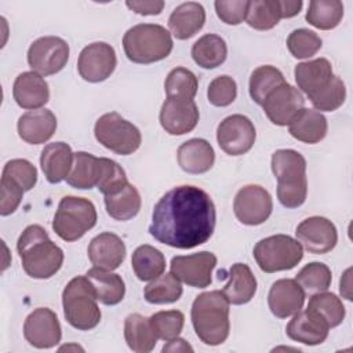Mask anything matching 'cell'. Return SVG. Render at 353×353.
<instances>
[{"label": "cell", "mask_w": 353, "mask_h": 353, "mask_svg": "<svg viewBox=\"0 0 353 353\" xmlns=\"http://www.w3.org/2000/svg\"><path fill=\"white\" fill-rule=\"evenodd\" d=\"M131 265L135 276L141 281H150L164 273L165 258L160 250L143 244L137 247L132 252Z\"/></svg>", "instance_id": "35"}, {"label": "cell", "mask_w": 353, "mask_h": 353, "mask_svg": "<svg viewBox=\"0 0 353 353\" xmlns=\"http://www.w3.org/2000/svg\"><path fill=\"white\" fill-rule=\"evenodd\" d=\"M18 135L30 145L47 142L57 130V117L48 109H36L23 113L18 119Z\"/></svg>", "instance_id": "23"}, {"label": "cell", "mask_w": 353, "mask_h": 353, "mask_svg": "<svg viewBox=\"0 0 353 353\" xmlns=\"http://www.w3.org/2000/svg\"><path fill=\"white\" fill-rule=\"evenodd\" d=\"M125 244L124 241L112 232H103L95 236L87 248L88 259L94 266L114 270L125 259Z\"/></svg>", "instance_id": "21"}, {"label": "cell", "mask_w": 353, "mask_h": 353, "mask_svg": "<svg viewBox=\"0 0 353 353\" xmlns=\"http://www.w3.org/2000/svg\"><path fill=\"white\" fill-rule=\"evenodd\" d=\"M226 57V41L221 36L214 33L201 36L192 47L193 61L204 69H214L221 66L225 62Z\"/></svg>", "instance_id": "34"}, {"label": "cell", "mask_w": 353, "mask_h": 353, "mask_svg": "<svg viewBox=\"0 0 353 353\" xmlns=\"http://www.w3.org/2000/svg\"><path fill=\"white\" fill-rule=\"evenodd\" d=\"M215 222L216 211L210 194L197 186L181 185L156 203L149 233L159 243L189 250L210 240Z\"/></svg>", "instance_id": "1"}, {"label": "cell", "mask_w": 353, "mask_h": 353, "mask_svg": "<svg viewBox=\"0 0 353 353\" xmlns=\"http://www.w3.org/2000/svg\"><path fill=\"white\" fill-rule=\"evenodd\" d=\"M69 59V44L58 36L34 40L28 50V63L33 72L51 76L61 72Z\"/></svg>", "instance_id": "10"}, {"label": "cell", "mask_w": 353, "mask_h": 353, "mask_svg": "<svg viewBox=\"0 0 353 353\" xmlns=\"http://www.w3.org/2000/svg\"><path fill=\"white\" fill-rule=\"evenodd\" d=\"M102 172V159L87 152H76L66 182L76 189H91L98 185Z\"/></svg>", "instance_id": "31"}, {"label": "cell", "mask_w": 353, "mask_h": 353, "mask_svg": "<svg viewBox=\"0 0 353 353\" xmlns=\"http://www.w3.org/2000/svg\"><path fill=\"white\" fill-rule=\"evenodd\" d=\"M125 6L139 14V15H159L164 8V1L161 0H128Z\"/></svg>", "instance_id": "51"}, {"label": "cell", "mask_w": 353, "mask_h": 353, "mask_svg": "<svg viewBox=\"0 0 353 353\" xmlns=\"http://www.w3.org/2000/svg\"><path fill=\"white\" fill-rule=\"evenodd\" d=\"M207 97L210 103L214 106H229L237 97V84L234 79L228 74L215 77L208 85Z\"/></svg>", "instance_id": "48"}, {"label": "cell", "mask_w": 353, "mask_h": 353, "mask_svg": "<svg viewBox=\"0 0 353 353\" xmlns=\"http://www.w3.org/2000/svg\"><path fill=\"white\" fill-rule=\"evenodd\" d=\"M252 254L262 272L276 273L295 268L303 258V248L288 234H273L259 240Z\"/></svg>", "instance_id": "8"}, {"label": "cell", "mask_w": 353, "mask_h": 353, "mask_svg": "<svg viewBox=\"0 0 353 353\" xmlns=\"http://www.w3.org/2000/svg\"><path fill=\"white\" fill-rule=\"evenodd\" d=\"M250 1L248 0H218L214 3L218 18L226 25H239L241 23L248 11Z\"/></svg>", "instance_id": "49"}, {"label": "cell", "mask_w": 353, "mask_h": 353, "mask_svg": "<svg viewBox=\"0 0 353 353\" xmlns=\"http://www.w3.org/2000/svg\"><path fill=\"white\" fill-rule=\"evenodd\" d=\"M205 22V10L200 3L188 1L179 4L168 18V28L178 40L193 37Z\"/></svg>", "instance_id": "27"}, {"label": "cell", "mask_w": 353, "mask_h": 353, "mask_svg": "<svg viewBox=\"0 0 353 353\" xmlns=\"http://www.w3.org/2000/svg\"><path fill=\"white\" fill-rule=\"evenodd\" d=\"M298 88L310 98L323 90L334 76L332 65L327 58H317L307 62H301L294 70Z\"/></svg>", "instance_id": "25"}, {"label": "cell", "mask_w": 353, "mask_h": 353, "mask_svg": "<svg viewBox=\"0 0 353 353\" xmlns=\"http://www.w3.org/2000/svg\"><path fill=\"white\" fill-rule=\"evenodd\" d=\"M142 205L138 189L130 182L116 193L105 196L106 212L116 221H128L137 216Z\"/></svg>", "instance_id": "33"}, {"label": "cell", "mask_w": 353, "mask_h": 353, "mask_svg": "<svg viewBox=\"0 0 353 353\" xmlns=\"http://www.w3.org/2000/svg\"><path fill=\"white\" fill-rule=\"evenodd\" d=\"M272 210V196L259 185H245L234 196L233 211L244 225L255 226L263 223L270 216Z\"/></svg>", "instance_id": "12"}, {"label": "cell", "mask_w": 353, "mask_h": 353, "mask_svg": "<svg viewBox=\"0 0 353 353\" xmlns=\"http://www.w3.org/2000/svg\"><path fill=\"white\" fill-rule=\"evenodd\" d=\"M256 131L252 121L243 114L225 117L216 128L219 148L230 156L245 154L255 142Z\"/></svg>", "instance_id": "11"}, {"label": "cell", "mask_w": 353, "mask_h": 353, "mask_svg": "<svg viewBox=\"0 0 353 353\" xmlns=\"http://www.w3.org/2000/svg\"><path fill=\"white\" fill-rule=\"evenodd\" d=\"M268 119L276 125H290V123L305 108V98L301 91L287 81L272 91L262 103Z\"/></svg>", "instance_id": "15"}, {"label": "cell", "mask_w": 353, "mask_h": 353, "mask_svg": "<svg viewBox=\"0 0 353 353\" xmlns=\"http://www.w3.org/2000/svg\"><path fill=\"white\" fill-rule=\"evenodd\" d=\"M256 292V279L245 263H234L229 269V281L222 288V294L232 305L248 303Z\"/></svg>", "instance_id": "28"}, {"label": "cell", "mask_w": 353, "mask_h": 353, "mask_svg": "<svg viewBox=\"0 0 353 353\" xmlns=\"http://www.w3.org/2000/svg\"><path fill=\"white\" fill-rule=\"evenodd\" d=\"M272 171L277 179V199L281 205H302L307 196L305 157L294 149H279L272 154Z\"/></svg>", "instance_id": "4"}, {"label": "cell", "mask_w": 353, "mask_h": 353, "mask_svg": "<svg viewBox=\"0 0 353 353\" xmlns=\"http://www.w3.org/2000/svg\"><path fill=\"white\" fill-rule=\"evenodd\" d=\"M343 18V4L339 0H312L306 11V21L321 30L336 28Z\"/></svg>", "instance_id": "36"}, {"label": "cell", "mask_w": 353, "mask_h": 353, "mask_svg": "<svg viewBox=\"0 0 353 353\" xmlns=\"http://www.w3.org/2000/svg\"><path fill=\"white\" fill-rule=\"evenodd\" d=\"M70 146L65 142H52L44 146L40 154V165L50 183H59L69 175L73 164Z\"/></svg>", "instance_id": "26"}, {"label": "cell", "mask_w": 353, "mask_h": 353, "mask_svg": "<svg viewBox=\"0 0 353 353\" xmlns=\"http://www.w3.org/2000/svg\"><path fill=\"white\" fill-rule=\"evenodd\" d=\"M295 280L305 294H317L327 291L332 281L331 269L323 262H310L305 265L296 274Z\"/></svg>", "instance_id": "41"}, {"label": "cell", "mask_w": 353, "mask_h": 353, "mask_svg": "<svg viewBox=\"0 0 353 353\" xmlns=\"http://www.w3.org/2000/svg\"><path fill=\"white\" fill-rule=\"evenodd\" d=\"M346 98V88L345 83L339 76H332L330 83L320 90L317 94L312 95L309 99L316 110L319 112H334L342 103Z\"/></svg>", "instance_id": "43"}, {"label": "cell", "mask_w": 353, "mask_h": 353, "mask_svg": "<svg viewBox=\"0 0 353 353\" xmlns=\"http://www.w3.org/2000/svg\"><path fill=\"white\" fill-rule=\"evenodd\" d=\"M323 46L321 39L313 30L301 28L295 29L287 37V48L294 58L305 59L313 57Z\"/></svg>", "instance_id": "44"}, {"label": "cell", "mask_w": 353, "mask_h": 353, "mask_svg": "<svg viewBox=\"0 0 353 353\" xmlns=\"http://www.w3.org/2000/svg\"><path fill=\"white\" fill-rule=\"evenodd\" d=\"M179 167L188 174H204L215 163V152L208 141L192 138L183 142L176 152Z\"/></svg>", "instance_id": "24"}, {"label": "cell", "mask_w": 353, "mask_h": 353, "mask_svg": "<svg viewBox=\"0 0 353 353\" xmlns=\"http://www.w3.org/2000/svg\"><path fill=\"white\" fill-rule=\"evenodd\" d=\"M328 124L325 116L316 109L303 108L298 116L290 123V134L305 143H317L327 135Z\"/></svg>", "instance_id": "30"}, {"label": "cell", "mask_w": 353, "mask_h": 353, "mask_svg": "<svg viewBox=\"0 0 353 353\" xmlns=\"http://www.w3.org/2000/svg\"><path fill=\"white\" fill-rule=\"evenodd\" d=\"M229 301L222 291L214 290L197 295L192 305V324L199 339L210 346L223 343L230 331Z\"/></svg>", "instance_id": "3"}, {"label": "cell", "mask_w": 353, "mask_h": 353, "mask_svg": "<svg viewBox=\"0 0 353 353\" xmlns=\"http://www.w3.org/2000/svg\"><path fill=\"white\" fill-rule=\"evenodd\" d=\"M283 83H285V79L276 66H258L250 76V95L255 103L262 106L268 95Z\"/></svg>", "instance_id": "37"}, {"label": "cell", "mask_w": 353, "mask_h": 353, "mask_svg": "<svg viewBox=\"0 0 353 353\" xmlns=\"http://www.w3.org/2000/svg\"><path fill=\"white\" fill-rule=\"evenodd\" d=\"M23 336L37 349L54 347L62 338V330L57 314L48 307L34 309L23 323Z\"/></svg>", "instance_id": "16"}, {"label": "cell", "mask_w": 353, "mask_h": 353, "mask_svg": "<svg viewBox=\"0 0 353 353\" xmlns=\"http://www.w3.org/2000/svg\"><path fill=\"white\" fill-rule=\"evenodd\" d=\"M117 65L114 48L105 41H95L84 47L77 59V70L83 80L99 83L110 77Z\"/></svg>", "instance_id": "14"}, {"label": "cell", "mask_w": 353, "mask_h": 353, "mask_svg": "<svg viewBox=\"0 0 353 353\" xmlns=\"http://www.w3.org/2000/svg\"><path fill=\"white\" fill-rule=\"evenodd\" d=\"M303 3L301 0L295 1H287V0H280V8H281V18H292L299 14Z\"/></svg>", "instance_id": "52"}, {"label": "cell", "mask_w": 353, "mask_h": 353, "mask_svg": "<svg viewBox=\"0 0 353 353\" xmlns=\"http://www.w3.org/2000/svg\"><path fill=\"white\" fill-rule=\"evenodd\" d=\"M101 159H102V172H101L99 182L97 185V189L103 196L116 193L117 190H120L128 183L127 175L121 168V165L114 160H110L106 157H101Z\"/></svg>", "instance_id": "47"}, {"label": "cell", "mask_w": 353, "mask_h": 353, "mask_svg": "<svg viewBox=\"0 0 353 353\" xmlns=\"http://www.w3.org/2000/svg\"><path fill=\"white\" fill-rule=\"evenodd\" d=\"M305 291L294 279L274 281L268 294L270 312L279 319H287L298 313L305 303Z\"/></svg>", "instance_id": "19"}, {"label": "cell", "mask_w": 353, "mask_h": 353, "mask_svg": "<svg viewBox=\"0 0 353 353\" xmlns=\"http://www.w3.org/2000/svg\"><path fill=\"white\" fill-rule=\"evenodd\" d=\"M97 294L85 276L72 279L62 292V306L66 321L76 330L88 331L101 321Z\"/></svg>", "instance_id": "6"}, {"label": "cell", "mask_w": 353, "mask_h": 353, "mask_svg": "<svg viewBox=\"0 0 353 353\" xmlns=\"http://www.w3.org/2000/svg\"><path fill=\"white\" fill-rule=\"evenodd\" d=\"M307 309L320 314L327 321L330 328L338 327L346 314L342 301L335 294L327 291L313 294L309 299Z\"/></svg>", "instance_id": "40"}, {"label": "cell", "mask_w": 353, "mask_h": 353, "mask_svg": "<svg viewBox=\"0 0 353 353\" xmlns=\"http://www.w3.org/2000/svg\"><path fill=\"white\" fill-rule=\"evenodd\" d=\"M17 250L22 268L33 279L52 277L63 263V251L50 240L48 233L40 225H29L21 233Z\"/></svg>", "instance_id": "2"}, {"label": "cell", "mask_w": 353, "mask_h": 353, "mask_svg": "<svg viewBox=\"0 0 353 353\" xmlns=\"http://www.w3.org/2000/svg\"><path fill=\"white\" fill-rule=\"evenodd\" d=\"M154 334L159 339L171 341L176 338L185 324V316L179 310H161L149 317Z\"/></svg>", "instance_id": "45"}, {"label": "cell", "mask_w": 353, "mask_h": 353, "mask_svg": "<svg viewBox=\"0 0 353 353\" xmlns=\"http://www.w3.org/2000/svg\"><path fill=\"white\" fill-rule=\"evenodd\" d=\"M97 223L95 205L84 197L65 196L61 199L52 221V229L65 241L81 239Z\"/></svg>", "instance_id": "7"}, {"label": "cell", "mask_w": 353, "mask_h": 353, "mask_svg": "<svg viewBox=\"0 0 353 353\" xmlns=\"http://www.w3.org/2000/svg\"><path fill=\"white\" fill-rule=\"evenodd\" d=\"M124 338L128 347L137 353H149L157 343V335L153 331L149 317L132 313L124 321Z\"/></svg>", "instance_id": "32"}, {"label": "cell", "mask_w": 353, "mask_h": 353, "mask_svg": "<svg viewBox=\"0 0 353 353\" xmlns=\"http://www.w3.org/2000/svg\"><path fill=\"white\" fill-rule=\"evenodd\" d=\"M197 87L199 81L196 74L182 66L172 69L164 83L167 98L193 99L197 94Z\"/></svg>", "instance_id": "42"}, {"label": "cell", "mask_w": 353, "mask_h": 353, "mask_svg": "<svg viewBox=\"0 0 353 353\" xmlns=\"http://www.w3.org/2000/svg\"><path fill=\"white\" fill-rule=\"evenodd\" d=\"M216 266V256L210 251H200L190 255H176L171 259V273L182 283L205 288L211 284L212 270Z\"/></svg>", "instance_id": "13"}, {"label": "cell", "mask_w": 353, "mask_h": 353, "mask_svg": "<svg viewBox=\"0 0 353 353\" xmlns=\"http://www.w3.org/2000/svg\"><path fill=\"white\" fill-rule=\"evenodd\" d=\"M12 95L22 109L36 110L44 106L50 99L48 84L44 77L36 72H22L14 81Z\"/></svg>", "instance_id": "22"}, {"label": "cell", "mask_w": 353, "mask_h": 353, "mask_svg": "<svg viewBox=\"0 0 353 353\" xmlns=\"http://www.w3.org/2000/svg\"><path fill=\"white\" fill-rule=\"evenodd\" d=\"M85 277L91 281L97 299L101 303L113 306L123 301L125 295V284L120 274L94 266L85 273Z\"/></svg>", "instance_id": "29"}, {"label": "cell", "mask_w": 353, "mask_h": 353, "mask_svg": "<svg viewBox=\"0 0 353 353\" xmlns=\"http://www.w3.org/2000/svg\"><path fill=\"white\" fill-rule=\"evenodd\" d=\"M94 134L103 148L121 156L132 154L142 142L138 127L123 119L117 112L102 114L95 123Z\"/></svg>", "instance_id": "9"}, {"label": "cell", "mask_w": 353, "mask_h": 353, "mask_svg": "<svg viewBox=\"0 0 353 353\" xmlns=\"http://www.w3.org/2000/svg\"><path fill=\"white\" fill-rule=\"evenodd\" d=\"M301 245L312 254H327L338 243L335 225L324 216H309L303 219L295 230Z\"/></svg>", "instance_id": "17"}, {"label": "cell", "mask_w": 353, "mask_h": 353, "mask_svg": "<svg viewBox=\"0 0 353 353\" xmlns=\"http://www.w3.org/2000/svg\"><path fill=\"white\" fill-rule=\"evenodd\" d=\"M328 331L330 327L327 321L310 309L295 313L285 327L290 339L309 346L323 343L328 336Z\"/></svg>", "instance_id": "20"}, {"label": "cell", "mask_w": 353, "mask_h": 353, "mask_svg": "<svg viewBox=\"0 0 353 353\" xmlns=\"http://www.w3.org/2000/svg\"><path fill=\"white\" fill-rule=\"evenodd\" d=\"M350 269H346L342 279H341V285H339V291L341 294L347 299L352 301V294H350Z\"/></svg>", "instance_id": "54"}, {"label": "cell", "mask_w": 353, "mask_h": 353, "mask_svg": "<svg viewBox=\"0 0 353 353\" xmlns=\"http://www.w3.org/2000/svg\"><path fill=\"white\" fill-rule=\"evenodd\" d=\"M0 190H1L0 214L3 216H7L18 208V205L22 201L25 190L17 182H14L12 179H10L7 176H1Z\"/></svg>", "instance_id": "50"}, {"label": "cell", "mask_w": 353, "mask_h": 353, "mask_svg": "<svg viewBox=\"0 0 353 353\" xmlns=\"http://www.w3.org/2000/svg\"><path fill=\"white\" fill-rule=\"evenodd\" d=\"M199 116V108L193 99L167 98L161 105L159 120L170 135H183L196 128Z\"/></svg>", "instance_id": "18"}, {"label": "cell", "mask_w": 353, "mask_h": 353, "mask_svg": "<svg viewBox=\"0 0 353 353\" xmlns=\"http://www.w3.org/2000/svg\"><path fill=\"white\" fill-rule=\"evenodd\" d=\"M281 19L280 0H252L250 1L245 21L256 30H269Z\"/></svg>", "instance_id": "39"}, {"label": "cell", "mask_w": 353, "mask_h": 353, "mask_svg": "<svg viewBox=\"0 0 353 353\" xmlns=\"http://www.w3.org/2000/svg\"><path fill=\"white\" fill-rule=\"evenodd\" d=\"M182 292L181 281L170 272L150 280L143 290V296L149 303L165 305L176 302L182 296Z\"/></svg>", "instance_id": "38"}, {"label": "cell", "mask_w": 353, "mask_h": 353, "mask_svg": "<svg viewBox=\"0 0 353 353\" xmlns=\"http://www.w3.org/2000/svg\"><path fill=\"white\" fill-rule=\"evenodd\" d=\"M1 176H7L17 182L25 192L34 188L37 182L36 167L25 159H12L6 163Z\"/></svg>", "instance_id": "46"}, {"label": "cell", "mask_w": 353, "mask_h": 353, "mask_svg": "<svg viewBox=\"0 0 353 353\" xmlns=\"http://www.w3.org/2000/svg\"><path fill=\"white\" fill-rule=\"evenodd\" d=\"M163 352H193V347L185 339L176 336L167 341V343L163 346Z\"/></svg>", "instance_id": "53"}, {"label": "cell", "mask_w": 353, "mask_h": 353, "mask_svg": "<svg viewBox=\"0 0 353 353\" xmlns=\"http://www.w3.org/2000/svg\"><path fill=\"white\" fill-rule=\"evenodd\" d=\"M171 33L157 23H138L123 37L127 58L135 63H153L167 58L172 51Z\"/></svg>", "instance_id": "5"}]
</instances>
